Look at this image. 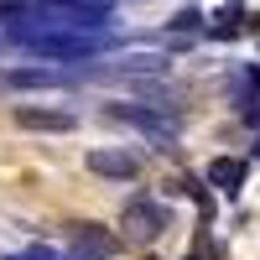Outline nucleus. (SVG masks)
Masks as SVG:
<instances>
[{"instance_id": "obj_1", "label": "nucleus", "mask_w": 260, "mask_h": 260, "mask_svg": "<svg viewBox=\"0 0 260 260\" xmlns=\"http://www.w3.org/2000/svg\"><path fill=\"white\" fill-rule=\"evenodd\" d=\"M99 115L110 125H130L141 130L146 141H156V151H172L177 146V130H182V110H172V104H130V99H104Z\"/></svg>"}, {"instance_id": "obj_2", "label": "nucleus", "mask_w": 260, "mask_h": 260, "mask_svg": "<svg viewBox=\"0 0 260 260\" xmlns=\"http://www.w3.org/2000/svg\"><path fill=\"white\" fill-rule=\"evenodd\" d=\"M83 73L73 68H52V62H11L0 68V94H57V89H78Z\"/></svg>"}, {"instance_id": "obj_3", "label": "nucleus", "mask_w": 260, "mask_h": 260, "mask_svg": "<svg viewBox=\"0 0 260 260\" xmlns=\"http://www.w3.org/2000/svg\"><path fill=\"white\" fill-rule=\"evenodd\" d=\"M120 224H125V240L130 245H156L161 234L172 229V208L156 203L151 192H130L125 208H120Z\"/></svg>"}, {"instance_id": "obj_4", "label": "nucleus", "mask_w": 260, "mask_h": 260, "mask_svg": "<svg viewBox=\"0 0 260 260\" xmlns=\"http://www.w3.org/2000/svg\"><path fill=\"white\" fill-rule=\"evenodd\" d=\"M11 125L26 130V136H73V130H78V115H73V110H57V104H16V110H11Z\"/></svg>"}, {"instance_id": "obj_5", "label": "nucleus", "mask_w": 260, "mask_h": 260, "mask_svg": "<svg viewBox=\"0 0 260 260\" xmlns=\"http://www.w3.org/2000/svg\"><path fill=\"white\" fill-rule=\"evenodd\" d=\"M83 167L104 182H136L141 177V156L130 146H94V151H83Z\"/></svg>"}, {"instance_id": "obj_6", "label": "nucleus", "mask_w": 260, "mask_h": 260, "mask_svg": "<svg viewBox=\"0 0 260 260\" xmlns=\"http://www.w3.org/2000/svg\"><path fill=\"white\" fill-rule=\"evenodd\" d=\"M203 182L219 192V198H240L250 182V156H213L203 167Z\"/></svg>"}, {"instance_id": "obj_7", "label": "nucleus", "mask_w": 260, "mask_h": 260, "mask_svg": "<svg viewBox=\"0 0 260 260\" xmlns=\"http://www.w3.org/2000/svg\"><path fill=\"white\" fill-rule=\"evenodd\" d=\"M250 104H260V62H234L229 68V110L240 115Z\"/></svg>"}, {"instance_id": "obj_8", "label": "nucleus", "mask_w": 260, "mask_h": 260, "mask_svg": "<svg viewBox=\"0 0 260 260\" xmlns=\"http://www.w3.org/2000/svg\"><path fill=\"white\" fill-rule=\"evenodd\" d=\"M203 11L198 6H182V11H172L167 16V37H203Z\"/></svg>"}, {"instance_id": "obj_9", "label": "nucleus", "mask_w": 260, "mask_h": 260, "mask_svg": "<svg viewBox=\"0 0 260 260\" xmlns=\"http://www.w3.org/2000/svg\"><path fill=\"white\" fill-rule=\"evenodd\" d=\"M73 240H78V245H94V250H110V255H120V250H125V245H120L104 224H73Z\"/></svg>"}, {"instance_id": "obj_10", "label": "nucleus", "mask_w": 260, "mask_h": 260, "mask_svg": "<svg viewBox=\"0 0 260 260\" xmlns=\"http://www.w3.org/2000/svg\"><path fill=\"white\" fill-rule=\"evenodd\" d=\"M62 260H120V255H110V250H94V245H78V240H73V250L62 255Z\"/></svg>"}, {"instance_id": "obj_11", "label": "nucleus", "mask_w": 260, "mask_h": 260, "mask_svg": "<svg viewBox=\"0 0 260 260\" xmlns=\"http://www.w3.org/2000/svg\"><path fill=\"white\" fill-rule=\"evenodd\" d=\"M250 167H260V130H250Z\"/></svg>"}, {"instance_id": "obj_12", "label": "nucleus", "mask_w": 260, "mask_h": 260, "mask_svg": "<svg viewBox=\"0 0 260 260\" xmlns=\"http://www.w3.org/2000/svg\"><path fill=\"white\" fill-rule=\"evenodd\" d=\"M0 52H6V37H0Z\"/></svg>"}]
</instances>
